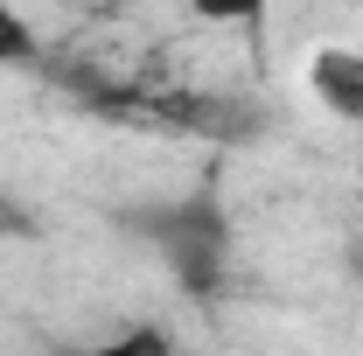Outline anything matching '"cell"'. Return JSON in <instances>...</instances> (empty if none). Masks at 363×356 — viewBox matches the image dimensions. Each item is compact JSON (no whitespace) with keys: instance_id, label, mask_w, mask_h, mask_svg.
<instances>
[{"instance_id":"cell-1","label":"cell","mask_w":363,"mask_h":356,"mask_svg":"<svg viewBox=\"0 0 363 356\" xmlns=\"http://www.w3.org/2000/svg\"><path fill=\"white\" fill-rule=\"evenodd\" d=\"M119 223H126L140 245L175 272L182 294L210 301V294L224 287V266H230V210L210 196V189H196V196H168V203H133V210H119Z\"/></svg>"},{"instance_id":"cell-2","label":"cell","mask_w":363,"mask_h":356,"mask_svg":"<svg viewBox=\"0 0 363 356\" xmlns=\"http://www.w3.org/2000/svg\"><path fill=\"white\" fill-rule=\"evenodd\" d=\"M308 91H315V105L328 119L363 126V49H350V43L315 49V56H308Z\"/></svg>"},{"instance_id":"cell-3","label":"cell","mask_w":363,"mask_h":356,"mask_svg":"<svg viewBox=\"0 0 363 356\" xmlns=\"http://www.w3.org/2000/svg\"><path fill=\"white\" fill-rule=\"evenodd\" d=\"M43 56V43H35V21L14 7V0H0V70H28Z\"/></svg>"},{"instance_id":"cell-4","label":"cell","mask_w":363,"mask_h":356,"mask_svg":"<svg viewBox=\"0 0 363 356\" xmlns=\"http://www.w3.org/2000/svg\"><path fill=\"white\" fill-rule=\"evenodd\" d=\"M189 14L217 21V28H266V7L272 0H182Z\"/></svg>"},{"instance_id":"cell-5","label":"cell","mask_w":363,"mask_h":356,"mask_svg":"<svg viewBox=\"0 0 363 356\" xmlns=\"http://www.w3.org/2000/svg\"><path fill=\"white\" fill-rule=\"evenodd\" d=\"M112 350H168V335H161V328H119Z\"/></svg>"},{"instance_id":"cell-6","label":"cell","mask_w":363,"mask_h":356,"mask_svg":"<svg viewBox=\"0 0 363 356\" xmlns=\"http://www.w3.org/2000/svg\"><path fill=\"white\" fill-rule=\"evenodd\" d=\"M0 230H28V217H21L14 203H0Z\"/></svg>"}]
</instances>
